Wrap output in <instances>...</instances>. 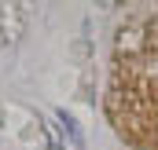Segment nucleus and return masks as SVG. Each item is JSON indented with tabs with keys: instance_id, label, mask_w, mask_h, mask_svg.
<instances>
[{
	"instance_id": "obj_1",
	"label": "nucleus",
	"mask_w": 158,
	"mask_h": 150,
	"mask_svg": "<svg viewBox=\"0 0 158 150\" xmlns=\"http://www.w3.org/2000/svg\"><path fill=\"white\" fill-rule=\"evenodd\" d=\"M55 117H59V124H63V132H66V136H70V143H74V147H85V136H81V128H77V121H74V117H70V113L66 110H59L55 113Z\"/></svg>"
}]
</instances>
